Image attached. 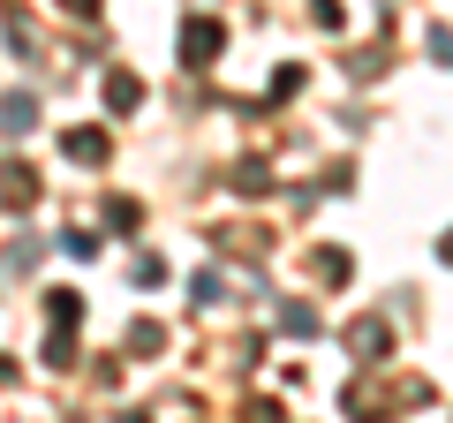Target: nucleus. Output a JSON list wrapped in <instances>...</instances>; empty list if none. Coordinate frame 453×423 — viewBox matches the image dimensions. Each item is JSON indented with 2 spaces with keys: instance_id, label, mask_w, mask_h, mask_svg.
<instances>
[{
  "instance_id": "nucleus-1",
  "label": "nucleus",
  "mask_w": 453,
  "mask_h": 423,
  "mask_svg": "<svg viewBox=\"0 0 453 423\" xmlns=\"http://www.w3.org/2000/svg\"><path fill=\"white\" fill-rule=\"evenodd\" d=\"M219 46H226V23L219 16H189V23H181V61H189V68H211Z\"/></svg>"
},
{
  "instance_id": "nucleus-2",
  "label": "nucleus",
  "mask_w": 453,
  "mask_h": 423,
  "mask_svg": "<svg viewBox=\"0 0 453 423\" xmlns=\"http://www.w3.org/2000/svg\"><path fill=\"white\" fill-rule=\"evenodd\" d=\"M0 204H8V212L38 204V174H31V166H23V159H8V166H0Z\"/></svg>"
},
{
  "instance_id": "nucleus-3",
  "label": "nucleus",
  "mask_w": 453,
  "mask_h": 423,
  "mask_svg": "<svg viewBox=\"0 0 453 423\" xmlns=\"http://www.w3.org/2000/svg\"><path fill=\"white\" fill-rule=\"evenodd\" d=\"M61 151H68L76 166H106V129H68Z\"/></svg>"
},
{
  "instance_id": "nucleus-4",
  "label": "nucleus",
  "mask_w": 453,
  "mask_h": 423,
  "mask_svg": "<svg viewBox=\"0 0 453 423\" xmlns=\"http://www.w3.org/2000/svg\"><path fill=\"white\" fill-rule=\"evenodd\" d=\"M106 106H113V114H129V106H144V83H136L129 68H106Z\"/></svg>"
},
{
  "instance_id": "nucleus-5",
  "label": "nucleus",
  "mask_w": 453,
  "mask_h": 423,
  "mask_svg": "<svg viewBox=\"0 0 453 423\" xmlns=\"http://www.w3.org/2000/svg\"><path fill=\"white\" fill-rule=\"evenodd\" d=\"M348 348H356L363 363H378L386 356V326H378V318H356V326H348Z\"/></svg>"
},
{
  "instance_id": "nucleus-6",
  "label": "nucleus",
  "mask_w": 453,
  "mask_h": 423,
  "mask_svg": "<svg viewBox=\"0 0 453 423\" xmlns=\"http://www.w3.org/2000/svg\"><path fill=\"white\" fill-rule=\"evenodd\" d=\"M31 121H38L31 91H16V98H0V129H8V136H23V129H31Z\"/></svg>"
},
{
  "instance_id": "nucleus-7",
  "label": "nucleus",
  "mask_w": 453,
  "mask_h": 423,
  "mask_svg": "<svg viewBox=\"0 0 453 423\" xmlns=\"http://www.w3.org/2000/svg\"><path fill=\"white\" fill-rule=\"evenodd\" d=\"M46 318H53V326H76V318H83V295L76 288H53L46 295Z\"/></svg>"
},
{
  "instance_id": "nucleus-8",
  "label": "nucleus",
  "mask_w": 453,
  "mask_h": 423,
  "mask_svg": "<svg viewBox=\"0 0 453 423\" xmlns=\"http://www.w3.org/2000/svg\"><path fill=\"white\" fill-rule=\"evenodd\" d=\"M280 326H288V333H303V341H310V333H318V310H310V303H288V310H280Z\"/></svg>"
},
{
  "instance_id": "nucleus-9",
  "label": "nucleus",
  "mask_w": 453,
  "mask_h": 423,
  "mask_svg": "<svg viewBox=\"0 0 453 423\" xmlns=\"http://www.w3.org/2000/svg\"><path fill=\"white\" fill-rule=\"evenodd\" d=\"M159 341H166V333L151 326V318H136V326H129V348H136V356H159Z\"/></svg>"
},
{
  "instance_id": "nucleus-10",
  "label": "nucleus",
  "mask_w": 453,
  "mask_h": 423,
  "mask_svg": "<svg viewBox=\"0 0 453 423\" xmlns=\"http://www.w3.org/2000/svg\"><path fill=\"white\" fill-rule=\"evenodd\" d=\"M234 189H242V196H265L273 181H265V166H234Z\"/></svg>"
},
{
  "instance_id": "nucleus-11",
  "label": "nucleus",
  "mask_w": 453,
  "mask_h": 423,
  "mask_svg": "<svg viewBox=\"0 0 453 423\" xmlns=\"http://www.w3.org/2000/svg\"><path fill=\"white\" fill-rule=\"evenodd\" d=\"M310 16H318L325 31H340V0H310Z\"/></svg>"
},
{
  "instance_id": "nucleus-12",
  "label": "nucleus",
  "mask_w": 453,
  "mask_h": 423,
  "mask_svg": "<svg viewBox=\"0 0 453 423\" xmlns=\"http://www.w3.org/2000/svg\"><path fill=\"white\" fill-rule=\"evenodd\" d=\"M431 53H438L446 68H453V31H431Z\"/></svg>"
},
{
  "instance_id": "nucleus-13",
  "label": "nucleus",
  "mask_w": 453,
  "mask_h": 423,
  "mask_svg": "<svg viewBox=\"0 0 453 423\" xmlns=\"http://www.w3.org/2000/svg\"><path fill=\"white\" fill-rule=\"evenodd\" d=\"M53 8H68V16H83V23L98 16V0H53Z\"/></svg>"
},
{
  "instance_id": "nucleus-14",
  "label": "nucleus",
  "mask_w": 453,
  "mask_h": 423,
  "mask_svg": "<svg viewBox=\"0 0 453 423\" xmlns=\"http://www.w3.org/2000/svg\"><path fill=\"white\" fill-rule=\"evenodd\" d=\"M8 378H16V363H8V356H0V386H8Z\"/></svg>"
},
{
  "instance_id": "nucleus-15",
  "label": "nucleus",
  "mask_w": 453,
  "mask_h": 423,
  "mask_svg": "<svg viewBox=\"0 0 453 423\" xmlns=\"http://www.w3.org/2000/svg\"><path fill=\"white\" fill-rule=\"evenodd\" d=\"M446 265H453V235H446Z\"/></svg>"
}]
</instances>
